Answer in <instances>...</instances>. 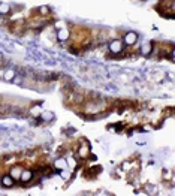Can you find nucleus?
Returning <instances> with one entry per match:
<instances>
[{"label":"nucleus","mask_w":175,"mask_h":196,"mask_svg":"<svg viewBox=\"0 0 175 196\" xmlns=\"http://www.w3.org/2000/svg\"><path fill=\"white\" fill-rule=\"evenodd\" d=\"M136 39H138V36H136L135 33H132V32L127 33L126 36H124V42L127 43V45H133V43L136 42Z\"/></svg>","instance_id":"1"},{"label":"nucleus","mask_w":175,"mask_h":196,"mask_svg":"<svg viewBox=\"0 0 175 196\" xmlns=\"http://www.w3.org/2000/svg\"><path fill=\"white\" fill-rule=\"evenodd\" d=\"M109 50L112 52H121V50H123V45H121L120 41H114L111 45H109Z\"/></svg>","instance_id":"2"},{"label":"nucleus","mask_w":175,"mask_h":196,"mask_svg":"<svg viewBox=\"0 0 175 196\" xmlns=\"http://www.w3.org/2000/svg\"><path fill=\"white\" fill-rule=\"evenodd\" d=\"M2 183H3V186H6V187H8V186H12V184H14V178H12L11 175L3 177V181H2Z\"/></svg>","instance_id":"3"},{"label":"nucleus","mask_w":175,"mask_h":196,"mask_svg":"<svg viewBox=\"0 0 175 196\" xmlns=\"http://www.w3.org/2000/svg\"><path fill=\"white\" fill-rule=\"evenodd\" d=\"M67 36H69V32H67L66 29H63V30H60V32H58V39H60V41L67 39Z\"/></svg>","instance_id":"4"},{"label":"nucleus","mask_w":175,"mask_h":196,"mask_svg":"<svg viewBox=\"0 0 175 196\" xmlns=\"http://www.w3.org/2000/svg\"><path fill=\"white\" fill-rule=\"evenodd\" d=\"M8 12H9V5L2 3L0 5V14H8Z\"/></svg>","instance_id":"5"},{"label":"nucleus","mask_w":175,"mask_h":196,"mask_svg":"<svg viewBox=\"0 0 175 196\" xmlns=\"http://www.w3.org/2000/svg\"><path fill=\"white\" fill-rule=\"evenodd\" d=\"M15 76V72L14 70H6V74H5V79H12Z\"/></svg>","instance_id":"6"},{"label":"nucleus","mask_w":175,"mask_h":196,"mask_svg":"<svg viewBox=\"0 0 175 196\" xmlns=\"http://www.w3.org/2000/svg\"><path fill=\"white\" fill-rule=\"evenodd\" d=\"M56 166H58L60 169H66V162H65V160H57Z\"/></svg>","instance_id":"7"},{"label":"nucleus","mask_w":175,"mask_h":196,"mask_svg":"<svg viewBox=\"0 0 175 196\" xmlns=\"http://www.w3.org/2000/svg\"><path fill=\"white\" fill-rule=\"evenodd\" d=\"M80 154H82V157H87V154H89V148H87V147L80 148Z\"/></svg>","instance_id":"8"},{"label":"nucleus","mask_w":175,"mask_h":196,"mask_svg":"<svg viewBox=\"0 0 175 196\" xmlns=\"http://www.w3.org/2000/svg\"><path fill=\"white\" fill-rule=\"evenodd\" d=\"M32 177V174L30 172H25V174H21V178L23 180H29V178Z\"/></svg>","instance_id":"9"},{"label":"nucleus","mask_w":175,"mask_h":196,"mask_svg":"<svg viewBox=\"0 0 175 196\" xmlns=\"http://www.w3.org/2000/svg\"><path fill=\"white\" fill-rule=\"evenodd\" d=\"M142 52H144V54H148V52H150V45H145L144 50H142Z\"/></svg>","instance_id":"10"},{"label":"nucleus","mask_w":175,"mask_h":196,"mask_svg":"<svg viewBox=\"0 0 175 196\" xmlns=\"http://www.w3.org/2000/svg\"><path fill=\"white\" fill-rule=\"evenodd\" d=\"M40 12L42 14H47L48 12V8H40Z\"/></svg>","instance_id":"11"}]
</instances>
